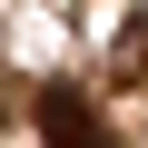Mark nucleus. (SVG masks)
I'll use <instances>...</instances> for the list:
<instances>
[{"mask_svg": "<svg viewBox=\"0 0 148 148\" xmlns=\"http://www.w3.org/2000/svg\"><path fill=\"white\" fill-rule=\"evenodd\" d=\"M40 138H49V148H99L89 99H79V89H49V99H40Z\"/></svg>", "mask_w": 148, "mask_h": 148, "instance_id": "f257e3e1", "label": "nucleus"}]
</instances>
